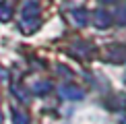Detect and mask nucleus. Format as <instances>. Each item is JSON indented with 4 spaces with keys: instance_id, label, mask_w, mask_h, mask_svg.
I'll return each instance as SVG.
<instances>
[{
    "instance_id": "f257e3e1",
    "label": "nucleus",
    "mask_w": 126,
    "mask_h": 124,
    "mask_svg": "<svg viewBox=\"0 0 126 124\" xmlns=\"http://www.w3.org/2000/svg\"><path fill=\"white\" fill-rule=\"evenodd\" d=\"M0 79H2V75H0Z\"/></svg>"
}]
</instances>
